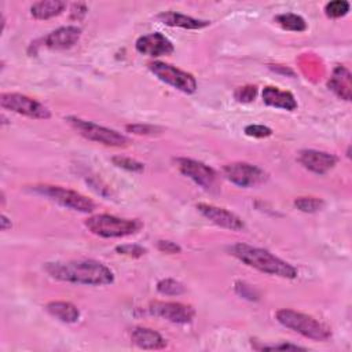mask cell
Segmentation results:
<instances>
[{"instance_id": "obj_1", "label": "cell", "mask_w": 352, "mask_h": 352, "mask_svg": "<svg viewBox=\"0 0 352 352\" xmlns=\"http://www.w3.org/2000/svg\"><path fill=\"white\" fill-rule=\"evenodd\" d=\"M44 270L50 276L62 282L89 286H104L114 282L111 270L103 263L91 258L45 263Z\"/></svg>"}, {"instance_id": "obj_2", "label": "cell", "mask_w": 352, "mask_h": 352, "mask_svg": "<svg viewBox=\"0 0 352 352\" xmlns=\"http://www.w3.org/2000/svg\"><path fill=\"white\" fill-rule=\"evenodd\" d=\"M228 250L230 254H232L235 258L260 272L286 279H293L297 276V268L294 265L276 257L265 249L256 248L248 243H235L230 246Z\"/></svg>"}, {"instance_id": "obj_3", "label": "cell", "mask_w": 352, "mask_h": 352, "mask_svg": "<svg viewBox=\"0 0 352 352\" xmlns=\"http://www.w3.org/2000/svg\"><path fill=\"white\" fill-rule=\"evenodd\" d=\"M275 318L282 326L314 341H326L331 337L330 329L311 315L289 308H282L276 311Z\"/></svg>"}, {"instance_id": "obj_4", "label": "cell", "mask_w": 352, "mask_h": 352, "mask_svg": "<svg viewBox=\"0 0 352 352\" xmlns=\"http://www.w3.org/2000/svg\"><path fill=\"white\" fill-rule=\"evenodd\" d=\"M85 227L102 238H121L136 234L142 228L138 219H122L113 214H94L85 220Z\"/></svg>"}, {"instance_id": "obj_5", "label": "cell", "mask_w": 352, "mask_h": 352, "mask_svg": "<svg viewBox=\"0 0 352 352\" xmlns=\"http://www.w3.org/2000/svg\"><path fill=\"white\" fill-rule=\"evenodd\" d=\"M66 121L82 138H85L88 140H92V142H96V143H100L104 146H110V147H125L129 143V139L125 135H122L114 129L98 125L95 122L85 121L78 117H67Z\"/></svg>"}, {"instance_id": "obj_6", "label": "cell", "mask_w": 352, "mask_h": 352, "mask_svg": "<svg viewBox=\"0 0 352 352\" xmlns=\"http://www.w3.org/2000/svg\"><path fill=\"white\" fill-rule=\"evenodd\" d=\"M33 191L48 197L50 199L55 201L56 204L69 208L72 210L82 212V213H89L95 209V204L85 195L70 190L60 186H50V184H41V186H34Z\"/></svg>"}, {"instance_id": "obj_7", "label": "cell", "mask_w": 352, "mask_h": 352, "mask_svg": "<svg viewBox=\"0 0 352 352\" xmlns=\"http://www.w3.org/2000/svg\"><path fill=\"white\" fill-rule=\"evenodd\" d=\"M148 70L161 81L166 82L168 85L184 92V94H194L197 91V81L192 74L183 72L169 63L154 60L150 62Z\"/></svg>"}, {"instance_id": "obj_8", "label": "cell", "mask_w": 352, "mask_h": 352, "mask_svg": "<svg viewBox=\"0 0 352 352\" xmlns=\"http://www.w3.org/2000/svg\"><path fill=\"white\" fill-rule=\"evenodd\" d=\"M0 104L6 110L14 111L29 118L48 120L51 117V111L43 103L22 94L4 92L0 96Z\"/></svg>"}, {"instance_id": "obj_9", "label": "cell", "mask_w": 352, "mask_h": 352, "mask_svg": "<svg viewBox=\"0 0 352 352\" xmlns=\"http://www.w3.org/2000/svg\"><path fill=\"white\" fill-rule=\"evenodd\" d=\"M223 175L239 187H256L268 179V175L261 168L249 162L227 164L223 166Z\"/></svg>"}, {"instance_id": "obj_10", "label": "cell", "mask_w": 352, "mask_h": 352, "mask_svg": "<svg viewBox=\"0 0 352 352\" xmlns=\"http://www.w3.org/2000/svg\"><path fill=\"white\" fill-rule=\"evenodd\" d=\"M148 312L177 324L190 323L195 316V311L191 305L173 301H153L148 305Z\"/></svg>"}, {"instance_id": "obj_11", "label": "cell", "mask_w": 352, "mask_h": 352, "mask_svg": "<svg viewBox=\"0 0 352 352\" xmlns=\"http://www.w3.org/2000/svg\"><path fill=\"white\" fill-rule=\"evenodd\" d=\"M176 165L184 176H187L194 183H197L198 186H201L206 190L212 188L216 183L217 175H216L214 169H212L209 165H206L201 161L180 157V158H176Z\"/></svg>"}, {"instance_id": "obj_12", "label": "cell", "mask_w": 352, "mask_h": 352, "mask_svg": "<svg viewBox=\"0 0 352 352\" xmlns=\"http://www.w3.org/2000/svg\"><path fill=\"white\" fill-rule=\"evenodd\" d=\"M197 209L204 217H206L209 221H212L219 227H223L231 231H242L245 228L243 220L235 213L224 208H219L210 204H198Z\"/></svg>"}, {"instance_id": "obj_13", "label": "cell", "mask_w": 352, "mask_h": 352, "mask_svg": "<svg viewBox=\"0 0 352 352\" xmlns=\"http://www.w3.org/2000/svg\"><path fill=\"white\" fill-rule=\"evenodd\" d=\"M297 161L308 170L316 175H324L330 169H333L338 161L334 154L319 151V150H301L298 153Z\"/></svg>"}, {"instance_id": "obj_14", "label": "cell", "mask_w": 352, "mask_h": 352, "mask_svg": "<svg viewBox=\"0 0 352 352\" xmlns=\"http://www.w3.org/2000/svg\"><path fill=\"white\" fill-rule=\"evenodd\" d=\"M135 47L138 52L153 56V58L169 55L173 52V44L170 43V40L158 32L140 36L136 40Z\"/></svg>"}, {"instance_id": "obj_15", "label": "cell", "mask_w": 352, "mask_h": 352, "mask_svg": "<svg viewBox=\"0 0 352 352\" xmlns=\"http://www.w3.org/2000/svg\"><path fill=\"white\" fill-rule=\"evenodd\" d=\"M81 36V29L77 26H62L51 33H48L43 43L45 47L51 50H66L77 44L78 38Z\"/></svg>"}, {"instance_id": "obj_16", "label": "cell", "mask_w": 352, "mask_h": 352, "mask_svg": "<svg viewBox=\"0 0 352 352\" xmlns=\"http://www.w3.org/2000/svg\"><path fill=\"white\" fill-rule=\"evenodd\" d=\"M261 96L264 103L268 106L287 110V111H293L297 109V100L294 95L289 91H282L278 87H272V85L265 87L263 89Z\"/></svg>"}, {"instance_id": "obj_17", "label": "cell", "mask_w": 352, "mask_h": 352, "mask_svg": "<svg viewBox=\"0 0 352 352\" xmlns=\"http://www.w3.org/2000/svg\"><path fill=\"white\" fill-rule=\"evenodd\" d=\"M131 341L142 349H162L168 345L158 331L148 327H135L131 331Z\"/></svg>"}, {"instance_id": "obj_18", "label": "cell", "mask_w": 352, "mask_h": 352, "mask_svg": "<svg viewBox=\"0 0 352 352\" xmlns=\"http://www.w3.org/2000/svg\"><path fill=\"white\" fill-rule=\"evenodd\" d=\"M327 87L338 98L351 100V72L345 66H336L330 80L327 81Z\"/></svg>"}, {"instance_id": "obj_19", "label": "cell", "mask_w": 352, "mask_h": 352, "mask_svg": "<svg viewBox=\"0 0 352 352\" xmlns=\"http://www.w3.org/2000/svg\"><path fill=\"white\" fill-rule=\"evenodd\" d=\"M157 18L168 26H176V28L190 29V30L202 29V28H206L209 25V21L197 19V18L180 14V12H175V11H164V12L158 14Z\"/></svg>"}, {"instance_id": "obj_20", "label": "cell", "mask_w": 352, "mask_h": 352, "mask_svg": "<svg viewBox=\"0 0 352 352\" xmlns=\"http://www.w3.org/2000/svg\"><path fill=\"white\" fill-rule=\"evenodd\" d=\"M47 312L63 323H74L80 318L78 308L69 301H51L45 305Z\"/></svg>"}, {"instance_id": "obj_21", "label": "cell", "mask_w": 352, "mask_h": 352, "mask_svg": "<svg viewBox=\"0 0 352 352\" xmlns=\"http://www.w3.org/2000/svg\"><path fill=\"white\" fill-rule=\"evenodd\" d=\"M65 7L66 3L60 0H43L34 3L30 7V14L36 19H50L59 15Z\"/></svg>"}, {"instance_id": "obj_22", "label": "cell", "mask_w": 352, "mask_h": 352, "mask_svg": "<svg viewBox=\"0 0 352 352\" xmlns=\"http://www.w3.org/2000/svg\"><path fill=\"white\" fill-rule=\"evenodd\" d=\"M275 22L285 30L290 32H304L307 29V22L302 16L293 12H283L275 16Z\"/></svg>"}, {"instance_id": "obj_23", "label": "cell", "mask_w": 352, "mask_h": 352, "mask_svg": "<svg viewBox=\"0 0 352 352\" xmlns=\"http://www.w3.org/2000/svg\"><path fill=\"white\" fill-rule=\"evenodd\" d=\"M294 206L301 212L315 213L324 206V202L318 197H298L294 199Z\"/></svg>"}, {"instance_id": "obj_24", "label": "cell", "mask_w": 352, "mask_h": 352, "mask_svg": "<svg viewBox=\"0 0 352 352\" xmlns=\"http://www.w3.org/2000/svg\"><path fill=\"white\" fill-rule=\"evenodd\" d=\"M157 290H158V293L165 294V296H179L186 292V287L179 280L166 278V279H161L157 283Z\"/></svg>"}, {"instance_id": "obj_25", "label": "cell", "mask_w": 352, "mask_h": 352, "mask_svg": "<svg viewBox=\"0 0 352 352\" xmlns=\"http://www.w3.org/2000/svg\"><path fill=\"white\" fill-rule=\"evenodd\" d=\"M349 12V3L346 0H334L329 1L324 6V14L329 18H341Z\"/></svg>"}, {"instance_id": "obj_26", "label": "cell", "mask_w": 352, "mask_h": 352, "mask_svg": "<svg viewBox=\"0 0 352 352\" xmlns=\"http://www.w3.org/2000/svg\"><path fill=\"white\" fill-rule=\"evenodd\" d=\"M113 164L118 168H122L125 170H129V172H142L144 169V165L139 161H135L129 157H121V155H116L111 158Z\"/></svg>"}, {"instance_id": "obj_27", "label": "cell", "mask_w": 352, "mask_h": 352, "mask_svg": "<svg viewBox=\"0 0 352 352\" xmlns=\"http://www.w3.org/2000/svg\"><path fill=\"white\" fill-rule=\"evenodd\" d=\"M257 94V87L256 85H245V87H239L235 92L234 96L238 102H252L256 98Z\"/></svg>"}, {"instance_id": "obj_28", "label": "cell", "mask_w": 352, "mask_h": 352, "mask_svg": "<svg viewBox=\"0 0 352 352\" xmlns=\"http://www.w3.org/2000/svg\"><path fill=\"white\" fill-rule=\"evenodd\" d=\"M125 128L128 132L135 133V135H154V133L161 132V128L148 125V124H129Z\"/></svg>"}, {"instance_id": "obj_29", "label": "cell", "mask_w": 352, "mask_h": 352, "mask_svg": "<svg viewBox=\"0 0 352 352\" xmlns=\"http://www.w3.org/2000/svg\"><path fill=\"white\" fill-rule=\"evenodd\" d=\"M243 132L248 135V136H252V138H267V136H271L272 135V129L265 126V125H260V124H250V125H246Z\"/></svg>"}, {"instance_id": "obj_30", "label": "cell", "mask_w": 352, "mask_h": 352, "mask_svg": "<svg viewBox=\"0 0 352 352\" xmlns=\"http://www.w3.org/2000/svg\"><path fill=\"white\" fill-rule=\"evenodd\" d=\"M116 252L120 253V254L128 256V257H140V256H143L146 253V249L143 246H139V245L126 243V245L117 246Z\"/></svg>"}, {"instance_id": "obj_31", "label": "cell", "mask_w": 352, "mask_h": 352, "mask_svg": "<svg viewBox=\"0 0 352 352\" xmlns=\"http://www.w3.org/2000/svg\"><path fill=\"white\" fill-rule=\"evenodd\" d=\"M157 248H158L160 252L166 253V254H176V253H180V252H182V248H180L177 243L172 242V241H164V239H161V241L157 242Z\"/></svg>"}, {"instance_id": "obj_32", "label": "cell", "mask_w": 352, "mask_h": 352, "mask_svg": "<svg viewBox=\"0 0 352 352\" xmlns=\"http://www.w3.org/2000/svg\"><path fill=\"white\" fill-rule=\"evenodd\" d=\"M235 290H236V293H239L242 297H246V298H250V300H253V298L257 297V294L254 293L253 287H250V286L246 285V283L238 282V283L235 285Z\"/></svg>"}, {"instance_id": "obj_33", "label": "cell", "mask_w": 352, "mask_h": 352, "mask_svg": "<svg viewBox=\"0 0 352 352\" xmlns=\"http://www.w3.org/2000/svg\"><path fill=\"white\" fill-rule=\"evenodd\" d=\"M87 14V6L84 3H74L72 7L70 18L74 21H80Z\"/></svg>"}, {"instance_id": "obj_34", "label": "cell", "mask_w": 352, "mask_h": 352, "mask_svg": "<svg viewBox=\"0 0 352 352\" xmlns=\"http://www.w3.org/2000/svg\"><path fill=\"white\" fill-rule=\"evenodd\" d=\"M256 349H304L298 345L293 344H279V345H261V346H254Z\"/></svg>"}, {"instance_id": "obj_35", "label": "cell", "mask_w": 352, "mask_h": 352, "mask_svg": "<svg viewBox=\"0 0 352 352\" xmlns=\"http://www.w3.org/2000/svg\"><path fill=\"white\" fill-rule=\"evenodd\" d=\"M0 228L1 231H7L8 228H11V220L6 216V214H1V220H0Z\"/></svg>"}]
</instances>
